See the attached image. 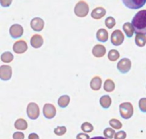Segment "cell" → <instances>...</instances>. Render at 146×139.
Instances as JSON below:
<instances>
[{
  "label": "cell",
  "instance_id": "obj_1",
  "mask_svg": "<svg viewBox=\"0 0 146 139\" xmlns=\"http://www.w3.org/2000/svg\"><path fill=\"white\" fill-rule=\"evenodd\" d=\"M132 24L136 34H146V9L141 10L135 14Z\"/></svg>",
  "mask_w": 146,
  "mask_h": 139
},
{
  "label": "cell",
  "instance_id": "obj_2",
  "mask_svg": "<svg viewBox=\"0 0 146 139\" xmlns=\"http://www.w3.org/2000/svg\"><path fill=\"white\" fill-rule=\"evenodd\" d=\"M119 111L121 117L124 119H129L133 116L134 113L133 106L130 102H124L120 104Z\"/></svg>",
  "mask_w": 146,
  "mask_h": 139
},
{
  "label": "cell",
  "instance_id": "obj_3",
  "mask_svg": "<svg viewBox=\"0 0 146 139\" xmlns=\"http://www.w3.org/2000/svg\"><path fill=\"white\" fill-rule=\"evenodd\" d=\"M88 12H89V7L88 4L83 0L78 1L74 7V13L78 17L81 18L86 17L88 15Z\"/></svg>",
  "mask_w": 146,
  "mask_h": 139
},
{
  "label": "cell",
  "instance_id": "obj_4",
  "mask_svg": "<svg viewBox=\"0 0 146 139\" xmlns=\"http://www.w3.org/2000/svg\"><path fill=\"white\" fill-rule=\"evenodd\" d=\"M27 116L31 120H36L40 115V109L38 104L34 102H31L27 107Z\"/></svg>",
  "mask_w": 146,
  "mask_h": 139
},
{
  "label": "cell",
  "instance_id": "obj_5",
  "mask_svg": "<svg viewBox=\"0 0 146 139\" xmlns=\"http://www.w3.org/2000/svg\"><path fill=\"white\" fill-rule=\"evenodd\" d=\"M132 67L131 61L128 58H123L117 64V69L121 74H127L131 70Z\"/></svg>",
  "mask_w": 146,
  "mask_h": 139
},
{
  "label": "cell",
  "instance_id": "obj_6",
  "mask_svg": "<svg viewBox=\"0 0 146 139\" xmlns=\"http://www.w3.org/2000/svg\"><path fill=\"white\" fill-rule=\"evenodd\" d=\"M124 39V34H123L122 31L119 29H116L114 31H113L111 36V41L113 45L118 46L121 45L123 43Z\"/></svg>",
  "mask_w": 146,
  "mask_h": 139
},
{
  "label": "cell",
  "instance_id": "obj_7",
  "mask_svg": "<svg viewBox=\"0 0 146 139\" xmlns=\"http://www.w3.org/2000/svg\"><path fill=\"white\" fill-rule=\"evenodd\" d=\"M124 5L131 9H138L146 4V0H122Z\"/></svg>",
  "mask_w": 146,
  "mask_h": 139
},
{
  "label": "cell",
  "instance_id": "obj_8",
  "mask_svg": "<svg viewBox=\"0 0 146 139\" xmlns=\"http://www.w3.org/2000/svg\"><path fill=\"white\" fill-rule=\"evenodd\" d=\"M12 76V68L9 65H1L0 67V79L7 81Z\"/></svg>",
  "mask_w": 146,
  "mask_h": 139
},
{
  "label": "cell",
  "instance_id": "obj_9",
  "mask_svg": "<svg viewBox=\"0 0 146 139\" xmlns=\"http://www.w3.org/2000/svg\"><path fill=\"white\" fill-rule=\"evenodd\" d=\"M43 114L44 117L47 119H52L56 115V107L51 104H44L43 108Z\"/></svg>",
  "mask_w": 146,
  "mask_h": 139
},
{
  "label": "cell",
  "instance_id": "obj_10",
  "mask_svg": "<svg viewBox=\"0 0 146 139\" xmlns=\"http://www.w3.org/2000/svg\"><path fill=\"white\" fill-rule=\"evenodd\" d=\"M28 49V46L24 40L21 39L16 41L13 45V51L17 54H21L25 53Z\"/></svg>",
  "mask_w": 146,
  "mask_h": 139
},
{
  "label": "cell",
  "instance_id": "obj_11",
  "mask_svg": "<svg viewBox=\"0 0 146 139\" xmlns=\"http://www.w3.org/2000/svg\"><path fill=\"white\" fill-rule=\"evenodd\" d=\"M9 34L11 38L18 39L21 37L24 34V29L22 26L18 24H14L11 25L9 28Z\"/></svg>",
  "mask_w": 146,
  "mask_h": 139
},
{
  "label": "cell",
  "instance_id": "obj_12",
  "mask_svg": "<svg viewBox=\"0 0 146 139\" xmlns=\"http://www.w3.org/2000/svg\"><path fill=\"white\" fill-rule=\"evenodd\" d=\"M45 22L40 17H34L31 20L30 26L31 28L35 31H41L44 29Z\"/></svg>",
  "mask_w": 146,
  "mask_h": 139
},
{
  "label": "cell",
  "instance_id": "obj_13",
  "mask_svg": "<svg viewBox=\"0 0 146 139\" xmlns=\"http://www.w3.org/2000/svg\"><path fill=\"white\" fill-rule=\"evenodd\" d=\"M106 53V49L102 44H96L92 49V54L96 58H101L104 57Z\"/></svg>",
  "mask_w": 146,
  "mask_h": 139
},
{
  "label": "cell",
  "instance_id": "obj_14",
  "mask_svg": "<svg viewBox=\"0 0 146 139\" xmlns=\"http://www.w3.org/2000/svg\"><path fill=\"white\" fill-rule=\"evenodd\" d=\"M30 44L34 49H38L41 47L44 44V39L42 36L38 34L33 35L30 39Z\"/></svg>",
  "mask_w": 146,
  "mask_h": 139
},
{
  "label": "cell",
  "instance_id": "obj_15",
  "mask_svg": "<svg viewBox=\"0 0 146 139\" xmlns=\"http://www.w3.org/2000/svg\"><path fill=\"white\" fill-rule=\"evenodd\" d=\"M106 14V11L104 7H98L93 9L91 11V17L94 19H100L103 18L104 16Z\"/></svg>",
  "mask_w": 146,
  "mask_h": 139
},
{
  "label": "cell",
  "instance_id": "obj_16",
  "mask_svg": "<svg viewBox=\"0 0 146 139\" xmlns=\"http://www.w3.org/2000/svg\"><path fill=\"white\" fill-rule=\"evenodd\" d=\"M101 86H102V80L101 77L98 76H94L90 82V87L93 91H99L101 88Z\"/></svg>",
  "mask_w": 146,
  "mask_h": 139
},
{
  "label": "cell",
  "instance_id": "obj_17",
  "mask_svg": "<svg viewBox=\"0 0 146 139\" xmlns=\"http://www.w3.org/2000/svg\"><path fill=\"white\" fill-rule=\"evenodd\" d=\"M96 39L100 42L105 43L108 39V32L105 29H99L96 32Z\"/></svg>",
  "mask_w": 146,
  "mask_h": 139
},
{
  "label": "cell",
  "instance_id": "obj_18",
  "mask_svg": "<svg viewBox=\"0 0 146 139\" xmlns=\"http://www.w3.org/2000/svg\"><path fill=\"white\" fill-rule=\"evenodd\" d=\"M99 103L101 106L104 109H108L110 108L112 104V99L108 95H104L100 98Z\"/></svg>",
  "mask_w": 146,
  "mask_h": 139
},
{
  "label": "cell",
  "instance_id": "obj_19",
  "mask_svg": "<svg viewBox=\"0 0 146 139\" xmlns=\"http://www.w3.org/2000/svg\"><path fill=\"white\" fill-rule=\"evenodd\" d=\"M123 29L124 32H125V35L128 38H131L133 36L134 32H135L132 23L131 22H125L123 26Z\"/></svg>",
  "mask_w": 146,
  "mask_h": 139
},
{
  "label": "cell",
  "instance_id": "obj_20",
  "mask_svg": "<svg viewBox=\"0 0 146 139\" xmlns=\"http://www.w3.org/2000/svg\"><path fill=\"white\" fill-rule=\"evenodd\" d=\"M70 101H71V98L70 96L68 95H63L59 97V98L58 99V105L60 108H66L68 106V104H70Z\"/></svg>",
  "mask_w": 146,
  "mask_h": 139
},
{
  "label": "cell",
  "instance_id": "obj_21",
  "mask_svg": "<svg viewBox=\"0 0 146 139\" xmlns=\"http://www.w3.org/2000/svg\"><path fill=\"white\" fill-rule=\"evenodd\" d=\"M115 84L114 81L111 78H108L105 81L104 84V91L106 92L111 93L115 90Z\"/></svg>",
  "mask_w": 146,
  "mask_h": 139
},
{
  "label": "cell",
  "instance_id": "obj_22",
  "mask_svg": "<svg viewBox=\"0 0 146 139\" xmlns=\"http://www.w3.org/2000/svg\"><path fill=\"white\" fill-rule=\"evenodd\" d=\"M135 42L138 47H143L146 44V36L143 34H136L135 37Z\"/></svg>",
  "mask_w": 146,
  "mask_h": 139
},
{
  "label": "cell",
  "instance_id": "obj_23",
  "mask_svg": "<svg viewBox=\"0 0 146 139\" xmlns=\"http://www.w3.org/2000/svg\"><path fill=\"white\" fill-rule=\"evenodd\" d=\"M14 127L17 130L24 131L28 127V124H27V121L25 119H24V118H19L14 123Z\"/></svg>",
  "mask_w": 146,
  "mask_h": 139
},
{
  "label": "cell",
  "instance_id": "obj_24",
  "mask_svg": "<svg viewBox=\"0 0 146 139\" xmlns=\"http://www.w3.org/2000/svg\"><path fill=\"white\" fill-rule=\"evenodd\" d=\"M14 59V55L10 51H5L1 55V60L4 63H10Z\"/></svg>",
  "mask_w": 146,
  "mask_h": 139
},
{
  "label": "cell",
  "instance_id": "obj_25",
  "mask_svg": "<svg viewBox=\"0 0 146 139\" xmlns=\"http://www.w3.org/2000/svg\"><path fill=\"white\" fill-rule=\"evenodd\" d=\"M120 58V53L116 49L110 50L108 54V59L111 61H115Z\"/></svg>",
  "mask_w": 146,
  "mask_h": 139
},
{
  "label": "cell",
  "instance_id": "obj_26",
  "mask_svg": "<svg viewBox=\"0 0 146 139\" xmlns=\"http://www.w3.org/2000/svg\"><path fill=\"white\" fill-rule=\"evenodd\" d=\"M115 24H116V21H115V19H114V17H108L106 19L105 25L109 29H111L113 28L115 26Z\"/></svg>",
  "mask_w": 146,
  "mask_h": 139
},
{
  "label": "cell",
  "instance_id": "obj_27",
  "mask_svg": "<svg viewBox=\"0 0 146 139\" xmlns=\"http://www.w3.org/2000/svg\"><path fill=\"white\" fill-rule=\"evenodd\" d=\"M109 124L113 128H114V129H121L123 127L122 123H121L119 120L116 119V118H112V119L110 120Z\"/></svg>",
  "mask_w": 146,
  "mask_h": 139
},
{
  "label": "cell",
  "instance_id": "obj_28",
  "mask_svg": "<svg viewBox=\"0 0 146 139\" xmlns=\"http://www.w3.org/2000/svg\"><path fill=\"white\" fill-rule=\"evenodd\" d=\"M115 131L114 128H106L104 131V136L108 139H113L115 136Z\"/></svg>",
  "mask_w": 146,
  "mask_h": 139
},
{
  "label": "cell",
  "instance_id": "obj_29",
  "mask_svg": "<svg viewBox=\"0 0 146 139\" xmlns=\"http://www.w3.org/2000/svg\"><path fill=\"white\" fill-rule=\"evenodd\" d=\"M81 128L84 133H91L94 131V126L89 122H84L82 124Z\"/></svg>",
  "mask_w": 146,
  "mask_h": 139
},
{
  "label": "cell",
  "instance_id": "obj_30",
  "mask_svg": "<svg viewBox=\"0 0 146 139\" xmlns=\"http://www.w3.org/2000/svg\"><path fill=\"white\" fill-rule=\"evenodd\" d=\"M54 134L58 136H61L66 133L67 129L66 126H58L54 129Z\"/></svg>",
  "mask_w": 146,
  "mask_h": 139
},
{
  "label": "cell",
  "instance_id": "obj_31",
  "mask_svg": "<svg viewBox=\"0 0 146 139\" xmlns=\"http://www.w3.org/2000/svg\"><path fill=\"white\" fill-rule=\"evenodd\" d=\"M139 108L143 113H146V98H142L138 102Z\"/></svg>",
  "mask_w": 146,
  "mask_h": 139
},
{
  "label": "cell",
  "instance_id": "obj_32",
  "mask_svg": "<svg viewBox=\"0 0 146 139\" xmlns=\"http://www.w3.org/2000/svg\"><path fill=\"white\" fill-rule=\"evenodd\" d=\"M127 134L124 131H118V132L115 133V136H114V138L115 139H125L126 138Z\"/></svg>",
  "mask_w": 146,
  "mask_h": 139
},
{
  "label": "cell",
  "instance_id": "obj_33",
  "mask_svg": "<svg viewBox=\"0 0 146 139\" xmlns=\"http://www.w3.org/2000/svg\"><path fill=\"white\" fill-rule=\"evenodd\" d=\"M12 3V0H0V4L3 7H9Z\"/></svg>",
  "mask_w": 146,
  "mask_h": 139
},
{
  "label": "cell",
  "instance_id": "obj_34",
  "mask_svg": "<svg viewBox=\"0 0 146 139\" xmlns=\"http://www.w3.org/2000/svg\"><path fill=\"white\" fill-rule=\"evenodd\" d=\"M12 137L13 139H24V134L22 132H15Z\"/></svg>",
  "mask_w": 146,
  "mask_h": 139
},
{
  "label": "cell",
  "instance_id": "obj_35",
  "mask_svg": "<svg viewBox=\"0 0 146 139\" xmlns=\"http://www.w3.org/2000/svg\"><path fill=\"white\" fill-rule=\"evenodd\" d=\"M76 139H90V136L85 133H80L77 135Z\"/></svg>",
  "mask_w": 146,
  "mask_h": 139
},
{
  "label": "cell",
  "instance_id": "obj_36",
  "mask_svg": "<svg viewBox=\"0 0 146 139\" xmlns=\"http://www.w3.org/2000/svg\"><path fill=\"white\" fill-rule=\"evenodd\" d=\"M28 139H39V136H38V134H35V133H31L29 135Z\"/></svg>",
  "mask_w": 146,
  "mask_h": 139
},
{
  "label": "cell",
  "instance_id": "obj_37",
  "mask_svg": "<svg viewBox=\"0 0 146 139\" xmlns=\"http://www.w3.org/2000/svg\"><path fill=\"white\" fill-rule=\"evenodd\" d=\"M91 139H108V138H104V137H102V136H96V137H93V138H91Z\"/></svg>",
  "mask_w": 146,
  "mask_h": 139
}]
</instances>
